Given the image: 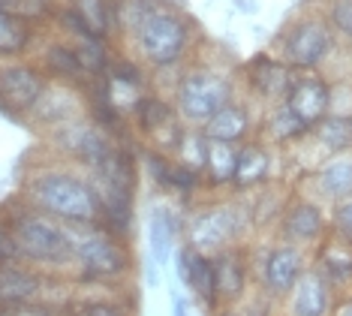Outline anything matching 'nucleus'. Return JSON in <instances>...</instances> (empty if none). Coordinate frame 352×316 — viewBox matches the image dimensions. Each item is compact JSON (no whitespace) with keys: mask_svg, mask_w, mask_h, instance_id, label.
Instances as JSON below:
<instances>
[{"mask_svg":"<svg viewBox=\"0 0 352 316\" xmlns=\"http://www.w3.org/2000/svg\"><path fill=\"white\" fill-rule=\"evenodd\" d=\"M39 151H43V157L28 160L15 193L30 208L54 217V220L69 226V229L100 223L102 199H100L94 178L85 169L54 157L45 148H39Z\"/></svg>","mask_w":352,"mask_h":316,"instance_id":"1","label":"nucleus"},{"mask_svg":"<svg viewBox=\"0 0 352 316\" xmlns=\"http://www.w3.org/2000/svg\"><path fill=\"white\" fill-rule=\"evenodd\" d=\"M0 232L10 241L12 259H21L45 274H69L73 229L30 208L19 193L0 202Z\"/></svg>","mask_w":352,"mask_h":316,"instance_id":"2","label":"nucleus"},{"mask_svg":"<svg viewBox=\"0 0 352 316\" xmlns=\"http://www.w3.org/2000/svg\"><path fill=\"white\" fill-rule=\"evenodd\" d=\"M121 48L145 63L151 76H160L199 58L205 52V39L199 21L184 6L175 0H160Z\"/></svg>","mask_w":352,"mask_h":316,"instance_id":"3","label":"nucleus"},{"mask_svg":"<svg viewBox=\"0 0 352 316\" xmlns=\"http://www.w3.org/2000/svg\"><path fill=\"white\" fill-rule=\"evenodd\" d=\"M139 271L135 247L115 238L100 223L73 229V265L67 277L78 289H124Z\"/></svg>","mask_w":352,"mask_h":316,"instance_id":"4","label":"nucleus"},{"mask_svg":"<svg viewBox=\"0 0 352 316\" xmlns=\"http://www.w3.org/2000/svg\"><path fill=\"white\" fill-rule=\"evenodd\" d=\"M238 94H241L238 72H232L229 67H220V63L202 61V54H199V58H193L178 70L169 100L184 124L202 129Z\"/></svg>","mask_w":352,"mask_h":316,"instance_id":"5","label":"nucleus"},{"mask_svg":"<svg viewBox=\"0 0 352 316\" xmlns=\"http://www.w3.org/2000/svg\"><path fill=\"white\" fill-rule=\"evenodd\" d=\"M253 238L256 235L244 199L235 193H205L193 211L184 214V244H190L199 253L214 256Z\"/></svg>","mask_w":352,"mask_h":316,"instance_id":"6","label":"nucleus"},{"mask_svg":"<svg viewBox=\"0 0 352 316\" xmlns=\"http://www.w3.org/2000/svg\"><path fill=\"white\" fill-rule=\"evenodd\" d=\"M340 45V36L328 28L316 6H307L280 28L271 52L280 54L295 72H325L328 63L338 58Z\"/></svg>","mask_w":352,"mask_h":316,"instance_id":"7","label":"nucleus"},{"mask_svg":"<svg viewBox=\"0 0 352 316\" xmlns=\"http://www.w3.org/2000/svg\"><path fill=\"white\" fill-rule=\"evenodd\" d=\"M39 148H45L54 157L67 160V163L85 169L91 175L106 163V157L115 148V139H111L106 129H100L87 115H78L39 136Z\"/></svg>","mask_w":352,"mask_h":316,"instance_id":"8","label":"nucleus"},{"mask_svg":"<svg viewBox=\"0 0 352 316\" xmlns=\"http://www.w3.org/2000/svg\"><path fill=\"white\" fill-rule=\"evenodd\" d=\"M253 259V280L256 286L274 302H283L289 289L301 280V274L310 268V253L286 241H277L268 235V241H250L247 244Z\"/></svg>","mask_w":352,"mask_h":316,"instance_id":"9","label":"nucleus"},{"mask_svg":"<svg viewBox=\"0 0 352 316\" xmlns=\"http://www.w3.org/2000/svg\"><path fill=\"white\" fill-rule=\"evenodd\" d=\"M133 133L139 136V142L145 148L163 151V154H175V148L181 145L187 124L178 118L172 100L160 91H145L139 94L126 109Z\"/></svg>","mask_w":352,"mask_h":316,"instance_id":"10","label":"nucleus"},{"mask_svg":"<svg viewBox=\"0 0 352 316\" xmlns=\"http://www.w3.org/2000/svg\"><path fill=\"white\" fill-rule=\"evenodd\" d=\"M271 238L314 253L328 238V208L319 199L310 196V193L292 187L289 199L283 205V214L274 223V229H271Z\"/></svg>","mask_w":352,"mask_h":316,"instance_id":"11","label":"nucleus"},{"mask_svg":"<svg viewBox=\"0 0 352 316\" xmlns=\"http://www.w3.org/2000/svg\"><path fill=\"white\" fill-rule=\"evenodd\" d=\"M49 78L36 67L34 58L0 61V118L12 124H28L39 96L49 91Z\"/></svg>","mask_w":352,"mask_h":316,"instance_id":"12","label":"nucleus"},{"mask_svg":"<svg viewBox=\"0 0 352 316\" xmlns=\"http://www.w3.org/2000/svg\"><path fill=\"white\" fill-rule=\"evenodd\" d=\"M292 67L271 48L256 52L253 58H247L238 70V85L247 100H253L259 109H265L271 103H280L286 96V87L292 82Z\"/></svg>","mask_w":352,"mask_h":316,"instance_id":"13","label":"nucleus"},{"mask_svg":"<svg viewBox=\"0 0 352 316\" xmlns=\"http://www.w3.org/2000/svg\"><path fill=\"white\" fill-rule=\"evenodd\" d=\"M334 82L325 72H292V82L286 87V109L301 120L307 129H314L328 112H331Z\"/></svg>","mask_w":352,"mask_h":316,"instance_id":"14","label":"nucleus"},{"mask_svg":"<svg viewBox=\"0 0 352 316\" xmlns=\"http://www.w3.org/2000/svg\"><path fill=\"white\" fill-rule=\"evenodd\" d=\"M175 274L184 286L190 289L193 302L202 307L208 316L220 313V298H217V277H214V259L208 253H199L190 244H178L175 250Z\"/></svg>","mask_w":352,"mask_h":316,"instance_id":"15","label":"nucleus"},{"mask_svg":"<svg viewBox=\"0 0 352 316\" xmlns=\"http://www.w3.org/2000/svg\"><path fill=\"white\" fill-rule=\"evenodd\" d=\"M280 154L283 151H274L268 148L265 142L259 139H250L238 148V166H235V175H232V184H229V193L235 196H244V193H253L265 184H274L280 181Z\"/></svg>","mask_w":352,"mask_h":316,"instance_id":"16","label":"nucleus"},{"mask_svg":"<svg viewBox=\"0 0 352 316\" xmlns=\"http://www.w3.org/2000/svg\"><path fill=\"white\" fill-rule=\"evenodd\" d=\"M250 244V241H247ZM247 244H235L229 250L214 253V277H217V298H220V310L223 307H235L238 302H244V295L256 286L253 280V259Z\"/></svg>","mask_w":352,"mask_h":316,"instance_id":"17","label":"nucleus"},{"mask_svg":"<svg viewBox=\"0 0 352 316\" xmlns=\"http://www.w3.org/2000/svg\"><path fill=\"white\" fill-rule=\"evenodd\" d=\"M52 274L21 262V259H0V307L43 304Z\"/></svg>","mask_w":352,"mask_h":316,"instance_id":"18","label":"nucleus"},{"mask_svg":"<svg viewBox=\"0 0 352 316\" xmlns=\"http://www.w3.org/2000/svg\"><path fill=\"white\" fill-rule=\"evenodd\" d=\"M36 67L45 72V78L54 85H69V87H82L87 82V72L78 61V52L69 39H63L52 30H45L43 43H39L34 54Z\"/></svg>","mask_w":352,"mask_h":316,"instance_id":"19","label":"nucleus"},{"mask_svg":"<svg viewBox=\"0 0 352 316\" xmlns=\"http://www.w3.org/2000/svg\"><path fill=\"white\" fill-rule=\"evenodd\" d=\"M256 120H259V105L238 94L229 100L223 109L202 127V133L211 142H226V145H244L256 139Z\"/></svg>","mask_w":352,"mask_h":316,"instance_id":"20","label":"nucleus"},{"mask_svg":"<svg viewBox=\"0 0 352 316\" xmlns=\"http://www.w3.org/2000/svg\"><path fill=\"white\" fill-rule=\"evenodd\" d=\"M304 193H310L322 205H334L340 199H352V154H340V157H328L322 163L304 172Z\"/></svg>","mask_w":352,"mask_h":316,"instance_id":"21","label":"nucleus"},{"mask_svg":"<svg viewBox=\"0 0 352 316\" xmlns=\"http://www.w3.org/2000/svg\"><path fill=\"white\" fill-rule=\"evenodd\" d=\"M184 241V214L169 199H157L148 208V247L157 265L172 262L175 250Z\"/></svg>","mask_w":352,"mask_h":316,"instance_id":"22","label":"nucleus"},{"mask_svg":"<svg viewBox=\"0 0 352 316\" xmlns=\"http://www.w3.org/2000/svg\"><path fill=\"white\" fill-rule=\"evenodd\" d=\"M78 115H85V100H82V91L78 87H69V85H49V91L39 96V103L34 105V112L28 115V124L34 133H49V129L67 124Z\"/></svg>","mask_w":352,"mask_h":316,"instance_id":"23","label":"nucleus"},{"mask_svg":"<svg viewBox=\"0 0 352 316\" xmlns=\"http://www.w3.org/2000/svg\"><path fill=\"white\" fill-rule=\"evenodd\" d=\"M307 133H310V129L304 127L289 109H286L283 100L271 103V105H265V109H259V120H256V139L265 142L268 148L289 154V151L298 148V145L307 142Z\"/></svg>","mask_w":352,"mask_h":316,"instance_id":"24","label":"nucleus"},{"mask_svg":"<svg viewBox=\"0 0 352 316\" xmlns=\"http://www.w3.org/2000/svg\"><path fill=\"white\" fill-rule=\"evenodd\" d=\"M334 298L338 293L314 268H307L301 280L289 289V295L280 302L277 316H328L334 307Z\"/></svg>","mask_w":352,"mask_h":316,"instance_id":"25","label":"nucleus"},{"mask_svg":"<svg viewBox=\"0 0 352 316\" xmlns=\"http://www.w3.org/2000/svg\"><path fill=\"white\" fill-rule=\"evenodd\" d=\"M67 316H139V295L124 289H78L67 304Z\"/></svg>","mask_w":352,"mask_h":316,"instance_id":"26","label":"nucleus"},{"mask_svg":"<svg viewBox=\"0 0 352 316\" xmlns=\"http://www.w3.org/2000/svg\"><path fill=\"white\" fill-rule=\"evenodd\" d=\"M310 268L322 277L334 293H349L352 289V244L340 238H328L310 253Z\"/></svg>","mask_w":352,"mask_h":316,"instance_id":"27","label":"nucleus"},{"mask_svg":"<svg viewBox=\"0 0 352 316\" xmlns=\"http://www.w3.org/2000/svg\"><path fill=\"white\" fill-rule=\"evenodd\" d=\"M298 148L316 151V163H322L328 157H340V154H352V118L340 115V112H328L307 133V142Z\"/></svg>","mask_w":352,"mask_h":316,"instance_id":"28","label":"nucleus"},{"mask_svg":"<svg viewBox=\"0 0 352 316\" xmlns=\"http://www.w3.org/2000/svg\"><path fill=\"white\" fill-rule=\"evenodd\" d=\"M289 193H292V187H286V181H274V184H265V187L241 196L256 238H259V235H271L274 223L280 220V214H283V205H286V199H289Z\"/></svg>","mask_w":352,"mask_h":316,"instance_id":"29","label":"nucleus"},{"mask_svg":"<svg viewBox=\"0 0 352 316\" xmlns=\"http://www.w3.org/2000/svg\"><path fill=\"white\" fill-rule=\"evenodd\" d=\"M45 30L25 21L10 10L0 12V61H25L34 58Z\"/></svg>","mask_w":352,"mask_h":316,"instance_id":"30","label":"nucleus"},{"mask_svg":"<svg viewBox=\"0 0 352 316\" xmlns=\"http://www.w3.org/2000/svg\"><path fill=\"white\" fill-rule=\"evenodd\" d=\"M109 82L115 87V100L121 103V94H130V100H135L139 94L151 91L154 87V76H151V70L135 54H130L126 48H118L109 67Z\"/></svg>","mask_w":352,"mask_h":316,"instance_id":"31","label":"nucleus"},{"mask_svg":"<svg viewBox=\"0 0 352 316\" xmlns=\"http://www.w3.org/2000/svg\"><path fill=\"white\" fill-rule=\"evenodd\" d=\"M238 148L241 145H226V142H211L208 139V157H205V193H229L232 175L238 166Z\"/></svg>","mask_w":352,"mask_h":316,"instance_id":"32","label":"nucleus"},{"mask_svg":"<svg viewBox=\"0 0 352 316\" xmlns=\"http://www.w3.org/2000/svg\"><path fill=\"white\" fill-rule=\"evenodd\" d=\"M69 43L76 45L78 61H82L87 78H94V76H109L111 58H115V52H118V45L111 43V39L91 34V36H82V39H69Z\"/></svg>","mask_w":352,"mask_h":316,"instance_id":"33","label":"nucleus"},{"mask_svg":"<svg viewBox=\"0 0 352 316\" xmlns=\"http://www.w3.org/2000/svg\"><path fill=\"white\" fill-rule=\"evenodd\" d=\"M97 36L111 39V0H67ZM115 43V39H111Z\"/></svg>","mask_w":352,"mask_h":316,"instance_id":"34","label":"nucleus"},{"mask_svg":"<svg viewBox=\"0 0 352 316\" xmlns=\"http://www.w3.org/2000/svg\"><path fill=\"white\" fill-rule=\"evenodd\" d=\"M172 157L178 160V163L196 169V172H202L205 157H208V136L202 133V129H196V127H187V133H184V139H181L178 148H175Z\"/></svg>","mask_w":352,"mask_h":316,"instance_id":"35","label":"nucleus"},{"mask_svg":"<svg viewBox=\"0 0 352 316\" xmlns=\"http://www.w3.org/2000/svg\"><path fill=\"white\" fill-rule=\"evenodd\" d=\"M316 10L340 36V43H346L352 36V0H316Z\"/></svg>","mask_w":352,"mask_h":316,"instance_id":"36","label":"nucleus"},{"mask_svg":"<svg viewBox=\"0 0 352 316\" xmlns=\"http://www.w3.org/2000/svg\"><path fill=\"white\" fill-rule=\"evenodd\" d=\"M60 0H10V12L21 15L25 21L36 24V28L49 30L52 28V19L58 12Z\"/></svg>","mask_w":352,"mask_h":316,"instance_id":"37","label":"nucleus"},{"mask_svg":"<svg viewBox=\"0 0 352 316\" xmlns=\"http://www.w3.org/2000/svg\"><path fill=\"white\" fill-rule=\"evenodd\" d=\"M328 208V235L352 244V199H340Z\"/></svg>","mask_w":352,"mask_h":316,"instance_id":"38","label":"nucleus"},{"mask_svg":"<svg viewBox=\"0 0 352 316\" xmlns=\"http://www.w3.org/2000/svg\"><path fill=\"white\" fill-rule=\"evenodd\" d=\"M238 316H277L280 310V302H274L271 295H265L259 286H253L250 293L244 295V302L235 304Z\"/></svg>","mask_w":352,"mask_h":316,"instance_id":"39","label":"nucleus"},{"mask_svg":"<svg viewBox=\"0 0 352 316\" xmlns=\"http://www.w3.org/2000/svg\"><path fill=\"white\" fill-rule=\"evenodd\" d=\"M0 316H67L52 304H19V307H0Z\"/></svg>","mask_w":352,"mask_h":316,"instance_id":"40","label":"nucleus"},{"mask_svg":"<svg viewBox=\"0 0 352 316\" xmlns=\"http://www.w3.org/2000/svg\"><path fill=\"white\" fill-rule=\"evenodd\" d=\"M328 316H352V289L349 293H340L338 298H334V307Z\"/></svg>","mask_w":352,"mask_h":316,"instance_id":"41","label":"nucleus"},{"mask_svg":"<svg viewBox=\"0 0 352 316\" xmlns=\"http://www.w3.org/2000/svg\"><path fill=\"white\" fill-rule=\"evenodd\" d=\"M172 316H190V302L184 295H172Z\"/></svg>","mask_w":352,"mask_h":316,"instance_id":"42","label":"nucleus"},{"mask_svg":"<svg viewBox=\"0 0 352 316\" xmlns=\"http://www.w3.org/2000/svg\"><path fill=\"white\" fill-rule=\"evenodd\" d=\"M235 6H238V10H256V6H259V3H256V0H235Z\"/></svg>","mask_w":352,"mask_h":316,"instance_id":"43","label":"nucleus"},{"mask_svg":"<svg viewBox=\"0 0 352 316\" xmlns=\"http://www.w3.org/2000/svg\"><path fill=\"white\" fill-rule=\"evenodd\" d=\"M217 316H238V310H235V307H223Z\"/></svg>","mask_w":352,"mask_h":316,"instance_id":"44","label":"nucleus"},{"mask_svg":"<svg viewBox=\"0 0 352 316\" xmlns=\"http://www.w3.org/2000/svg\"><path fill=\"white\" fill-rule=\"evenodd\" d=\"M3 10H10V0H0V12Z\"/></svg>","mask_w":352,"mask_h":316,"instance_id":"45","label":"nucleus"},{"mask_svg":"<svg viewBox=\"0 0 352 316\" xmlns=\"http://www.w3.org/2000/svg\"><path fill=\"white\" fill-rule=\"evenodd\" d=\"M343 45H346V52L352 54V36H349V39H346V43H343Z\"/></svg>","mask_w":352,"mask_h":316,"instance_id":"46","label":"nucleus"},{"mask_svg":"<svg viewBox=\"0 0 352 316\" xmlns=\"http://www.w3.org/2000/svg\"><path fill=\"white\" fill-rule=\"evenodd\" d=\"M349 118H352V112H349Z\"/></svg>","mask_w":352,"mask_h":316,"instance_id":"47","label":"nucleus"}]
</instances>
